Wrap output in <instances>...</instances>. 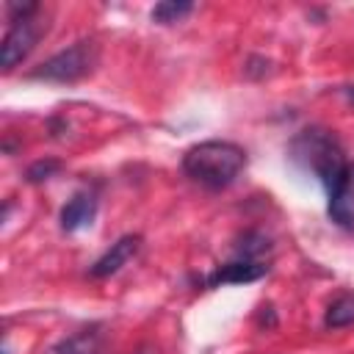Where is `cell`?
<instances>
[{
	"instance_id": "6da1fadb",
	"label": "cell",
	"mask_w": 354,
	"mask_h": 354,
	"mask_svg": "<svg viewBox=\"0 0 354 354\" xmlns=\"http://www.w3.org/2000/svg\"><path fill=\"white\" fill-rule=\"evenodd\" d=\"M180 166L191 183H196L207 191H224L243 174L246 149L238 147L235 141L207 138V141L188 147Z\"/></svg>"
},
{
	"instance_id": "7a4b0ae2",
	"label": "cell",
	"mask_w": 354,
	"mask_h": 354,
	"mask_svg": "<svg viewBox=\"0 0 354 354\" xmlns=\"http://www.w3.org/2000/svg\"><path fill=\"white\" fill-rule=\"evenodd\" d=\"M288 155H290V160L296 166L310 171L326 188V194L337 185V180L343 177V171L348 166L337 136L332 130H326V127H304V130H299L288 144Z\"/></svg>"
},
{
	"instance_id": "3957f363",
	"label": "cell",
	"mask_w": 354,
	"mask_h": 354,
	"mask_svg": "<svg viewBox=\"0 0 354 354\" xmlns=\"http://www.w3.org/2000/svg\"><path fill=\"white\" fill-rule=\"evenodd\" d=\"M100 64V47L94 39H80L69 44L66 50L50 55L44 64H39L30 77L44 80V83H77L88 77Z\"/></svg>"
},
{
	"instance_id": "277c9868",
	"label": "cell",
	"mask_w": 354,
	"mask_h": 354,
	"mask_svg": "<svg viewBox=\"0 0 354 354\" xmlns=\"http://www.w3.org/2000/svg\"><path fill=\"white\" fill-rule=\"evenodd\" d=\"M44 30H47V22H41L39 14L30 17V19H22V22H11L6 36H3V44H0L3 72H14L33 53V47L44 36Z\"/></svg>"
},
{
	"instance_id": "5b68a950",
	"label": "cell",
	"mask_w": 354,
	"mask_h": 354,
	"mask_svg": "<svg viewBox=\"0 0 354 354\" xmlns=\"http://www.w3.org/2000/svg\"><path fill=\"white\" fill-rule=\"evenodd\" d=\"M329 205H326V213L332 218L335 227H340L343 232L354 235V163L346 166L343 177L337 180V185L326 194Z\"/></svg>"
},
{
	"instance_id": "8992f818",
	"label": "cell",
	"mask_w": 354,
	"mask_h": 354,
	"mask_svg": "<svg viewBox=\"0 0 354 354\" xmlns=\"http://www.w3.org/2000/svg\"><path fill=\"white\" fill-rule=\"evenodd\" d=\"M268 274V266L263 260H241L232 257L230 263L218 266L213 274L205 277L207 288H221V285H246V282H257Z\"/></svg>"
},
{
	"instance_id": "52a82bcc",
	"label": "cell",
	"mask_w": 354,
	"mask_h": 354,
	"mask_svg": "<svg viewBox=\"0 0 354 354\" xmlns=\"http://www.w3.org/2000/svg\"><path fill=\"white\" fill-rule=\"evenodd\" d=\"M141 246V235H122L116 243H111V249L88 268V277L94 279H105V277H113L116 271H122L138 252Z\"/></svg>"
},
{
	"instance_id": "ba28073f",
	"label": "cell",
	"mask_w": 354,
	"mask_h": 354,
	"mask_svg": "<svg viewBox=\"0 0 354 354\" xmlns=\"http://www.w3.org/2000/svg\"><path fill=\"white\" fill-rule=\"evenodd\" d=\"M97 218V196L91 191H77L64 207H61V230L64 232H77L91 227Z\"/></svg>"
},
{
	"instance_id": "9c48e42d",
	"label": "cell",
	"mask_w": 354,
	"mask_h": 354,
	"mask_svg": "<svg viewBox=\"0 0 354 354\" xmlns=\"http://www.w3.org/2000/svg\"><path fill=\"white\" fill-rule=\"evenodd\" d=\"M102 326H86L69 337H64L58 346H53L50 354H102Z\"/></svg>"
},
{
	"instance_id": "30bf717a",
	"label": "cell",
	"mask_w": 354,
	"mask_h": 354,
	"mask_svg": "<svg viewBox=\"0 0 354 354\" xmlns=\"http://www.w3.org/2000/svg\"><path fill=\"white\" fill-rule=\"evenodd\" d=\"M354 324V293L346 290L340 296H335L324 313V326L326 329H343Z\"/></svg>"
},
{
	"instance_id": "8fae6325",
	"label": "cell",
	"mask_w": 354,
	"mask_h": 354,
	"mask_svg": "<svg viewBox=\"0 0 354 354\" xmlns=\"http://www.w3.org/2000/svg\"><path fill=\"white\" fill-rule=\"evenodd\" d=\"M268 252H271V238L266 232H260V230H246L238 238L232 257H241V260H263Z\"/></svg>"
},
{
	"instance_id": "7c38bea8",
	"label": "cell",
	"mask_w": 354,
	"mask_h": 354,
	"mask_svg": "<svg viewBox=\"0 0 354 354\" xmlns=\"http://www.w3.org/2000/svg\"><path fill=\"white\" fill-rule=\"evenodd\" d=\"M191 11H194V3H188V0H163V3H158L152 8V22H158V25H174L183 17H188Z\"/></svg>"
},
{
	"instance_id": "4fadbf2b",
	"label": "cell",
	"mask_w": 354,
	"mask_h": 354,
	"mask_svg": "<svg viewBox=\"0 0 354 354\" xmlns=\"http://www.w3.org/2000/svg\"><path fill=\"white\" fill-rule=\"evenodd\" d=\"M58 169H61V160H55V158H44V160H36V163H30V166H28L25 180H28L30 185H39V183L50 180Z\"/></svg>"
},
{
	"instance_id": "5bb4252c",
	"label": "cell",
	"mask_w": 354,
	"mask_h": 354,
	"mask_svg": "<svg viewBox=\"0 0 354 354\" xmlns=\"http://www.w3.org/2000/svg\"><path fill=\"white\" fill-rule=\"evenodd\" d=\"M41 11V6L39 3H19V0H11L8 6H6V14H8V19L11 22H22V19H30V17H36Z\"/></svg>"
}]
</instances>
